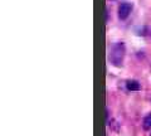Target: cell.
Returning a JSON list of instances; mask_svg holds the SVG:
<instances>
[{
	"label": "cell",
	"instance_id": "3957f363",
	"mask_svg": "<svg viewBox=\"0 0 151 136\" xmlns=\"http://www.w3.org/2000/svg\"><path fill=\"white\" fill-rule=\"evenodd\" d=\"M126 87H127V90H129V91H140V88H141L140 83L137 81H134V79L127 81Z\"/></svg>",
	"mask_w": 151,
	"mask_h": 136
},
{
	"label": "cell",
	"instance_id": "7a4b0ae2",
	"mask_svg": "<svg viewBox=\"0 0 151 136\" xmlns=\"http://www.w3.org/2000/svg\"><path fill=\"white\" fill-rule=\"evenodd\" d=\"M132 10V4L129 1H124L119 5V18L122 20H125L127 17L130 15V13Z\"/></svg>",
	"mask_w": 151,
	"mask_h": 136
},
{
	"label": "cell",
	"instance_id": "5b68a950",
	"mask_svg": "<svg viewBox=\"0 0 151 136\" xmlns=\"http://www.w3.org/2000/svg\"><path fill=\"white\" fill-rule=\"evenodd\" d=\"M108 20V10H107V9H106V22Z\"/></svg>",
	"mask_w": 151,
	"mask_h": 136
},
{
	"label": "cell",
	"instance_id": "277c9868",
	"mask_svg": "<svg viewBox=\"0 0 151 136\" xmlns=\"http://www.w3.org/2000/svg\"><path fill=\"white\" fill-rule=\"evenodd\" d=\"M142 127L145 130H150L151 129V114H149L144 119V121H142Z\"/></svg>",
	"mask_w": 151,
	"mask_h": 136
},
{
	"label": "cell",
	"instance_id": "8992f818",
	"mask_svg": "<svg viewBox=\"0 0 151 136\" xmlns=\"http://www.w3.org/2000/svg\"><path fill=\"white\" fill-rule=\"evenodd\" d=\"M150 136H151V135H150Z\"/></svg>",
	"mask_w": 151,
	"mask_h": 136
},
{
	"label": "cell",
	"instance_id": "6da1fadb",
	"mask_svg": "<svg viewBox=\"0 0 151 136\" xmlns=\"http://www.w3.org/2000/svg\"><path fill=\"white\" fill-rule=\"evenodd\" d=\"M124 57H125V44L120 42V43H116L112 47L111 52H110V60L113 65L116 67H120L122 65L124 62Z\"/></svg>",
	"mask_w": 151,
	"mask_h": 136
}]
</instances>
